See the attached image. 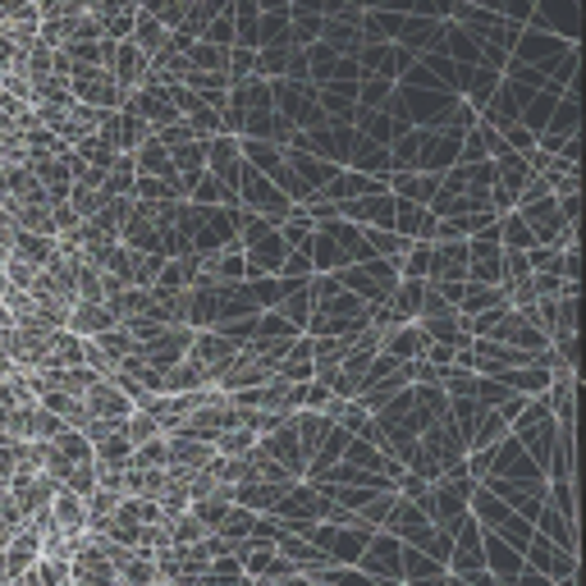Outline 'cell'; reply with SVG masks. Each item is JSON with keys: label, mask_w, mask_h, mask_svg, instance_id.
<instances>
[{"label": "cell", "mask_w": 586, "mask_h": 586, "mask_svg": "<svg viewBox=\"0 0 586 586\" xmlns=\"http://www.w3.org/2000/svg\"><path fill=\"white\" fill-rule=\"evenodd\" d=\"M522 559H527V568H537V573H541V577H550L554 586L577 582V554H568L564 545L545 541L541 531H537V537H531V545L522 550Z\"/></svg>", "instance_id": "cell-1"}, {"label": "cell", "mask_w": 586, "mask_h": 586, "mask_svg": "<svg viewBox=\"0 0 586 586\" xmlns=\"http://www.w3.org/2000/svg\"><path fill=\"white\" fill-rule=\"evenodd\" d=\"M83 413H88V422H124L134 413V403L115 380H96V386L83 390Z\"/></svg>", "instance_id": "cell-2"}, {"label": "cell", "mask_w": 586, "mask_h": 586, "mask_svg": "<svg viewBox=\"0 0 586 586\" xmlns=\"http://www.w3.org/2000/svg\"><path fill=\"white\" fill-rule=\"evenodd\" d=\"M5 491L14 495L23 522H28V518H37V514H46V508H50V495H56V481H50L46 472H33V476H10V481H5Z\"/></svg>", "instance_id": "cell-3"}, {"label": "cell", "mask_w": 586, "mask_h": 586, "mask_svg": "<svg viewBox=\"0 0 586 586\" xmlns=\"http://www.w3.org/2000/svg\"><path fill=\"white\" fill-rule=\"evenodd\" d=\"M257 449L266 453V458H275L285 472H294L298 481H302V472H308V453H302V445H298V430H294V417L279 426V430H271V436H262L257 440Z\"/></svg>", "instance_id": "cell-4"}, {"label": "cell", "mask_w": 586, "mask_h": 586, "mask_svg": "<svg viewBox=\"0 0 586 586\" xmlns=\"http://www.w3.org/2000/svg\"><path fill=\"white\" fill-rule=\"evenodd\" d=\"M380 353L394 358V363H417L426 353V335L417 330V321L413 325H390V330H380Z\"/></svg>", "instance_id": "cell-5"}, {"label": "cell", "mask_w": 586, "mask_h": 586, "mask_svg": "<svg viewBox=\"0 0 586 586\" xmlns=\"http://www.w3.org/2000/svg\"><path fill=\"white\" fill-rule=\"evenodd\" d=\"M271 376L289 380V386H308V380H312V335H298L285 353H279V363H275Z\"/></svg>", "instance_id": "cell-6"}, {"label": "cell", "mask_w": 586, "mask_h": 586, "mask_svg": "<svg viewBox=\"0 0 586 586\" xmlns=\"http://www.w3.org/2000/svg\"><path fill=\"white\" fill-rule=\"evenodd\" d=\"M115 325L119 321L111 317L106 302H73L69 317H65V330L79 335V340H92V335H101V330H115Z\"/></svg>", "instance_id": "cell-7"}, {"label": "cell", "mask_w": 586, "mask_h": 586, "mask_svg": "<svg viewBox=\"0 0 586 586\" xmlns=\"http://www.w3.org/2000/svg\"><path fill=\"white\" fill-rule=\"evenodd\" d=\"M50 518H56V527L65 531V537H83L88 531V508H83V495H73V491H56L50 495Z\"/></svg>", "instance_id": "cell-8"}, {"label": "cell", "mask_w": 586, "mask_h": 586, "mask_svg": "<svg viewBox=\"0 0 586 586\" xmlns=\"http://www.w3.org/2000/svg\"><path fill=\"white\" fill-rule=\"evenodd\" d=\"M10 257H19L23 266H33V271H42L50 257H56V239H50V234H28V229H14Z\"/></svg>", "instance_id": "cell-9"}, {"label": "cell", "mask_w": 586, "mask_h": 586, "mask_svg": "<svg viewBox=\"0 0 586 586\" xmlns=\"http://www.w3.org/2000/svg\"><path fill=\"white\" fill-rule=\"evenodd\" d=\"M88 344H92V348H96V353H101V358H106L111 367H119V363L134 353V340H129V330H124V325H115V330H101V335H92Z\"/></svg>", "instance_id": "cell-10"}, {"label": "cell", "mask_w": 586, "mask_h": 586, "mask_svg": "<svg viewBox=\"0 0 586 586\" xmlns=\"http://www.w3.org/2000/svg\"><path fill=\"white\" fill-rule=\"evenodd\" d=\"M119 499H124V495H115V491H101V486H96V491L83 499V508H88V531H101V527H106V522L115 518Z\"/></svg>", "instance_id": "cell-11"}, {"label": "cell", "mask_w": 586, "mask_h": 586, "mask_svg": "<svg viewBox=\"0 0 586 586\" xmlns=\"http://www.w3.org/2000/svg\"><path fill=\"white\" fill-rule=\"evenodd\" d=\"M252 445H257V436H252L248 426H229V430H220V436H216V453L220 458H243Z\"/></svg>", "instance_id": "cell-12"}, {"label": "cell", "mask_w": 586, "mask_h": 586, "mask_svg": "<svg viewBox=\"0 0 586 586\" xmlns=\"http://www.w3.org/2000/svg\"><path fill=\"white\" fill-rule=\"evenodd\" d=\"M124 436H129L134 445H142V440H157V436H165V430L157 426V417H151V413H142V407H134V413L124 417Z\"/></svg>", "instance_id": "cell-13"}, {"label": "cell", "mask_w": 586, "mask_h": 586, "mask_svg": "<svg viewBox=\"0 0 586 586\" xmlns=\"http://www.w3.org/2000/svg\"><path fill=\"white\" fill-rule=\"evenodd\" d=\"M65 430V422L56 413H46L42 403H33V413H28V440H56Z\"/></svg>", "instance_id": "cell-14"}, {"label": "cell", "mask_w": 586, "mask_h": 586, "mask_svg": "<svg viewBox=\"0 0 586 586\" xmlns=\"http://www.w3.org/2000/svg\"><path fill=\"white\" fill-rule=\"evenodd\" d=\"M129 468H165V436L134 445V453H129Z\"/></svg>", "instance_id": "cell-15"}, {"label": "cell", "mask_w": 586, "mask_h": 586, "mask_svg": "<svg viewBox=\"0 0 586 586\" xmlns=\"http://www.w3.org/2000/svg\"><path fill=\"white\" fill-rule=\"evenodd\" d=\"M0 522L5 527H23V514H19V504H14V495L0 486Z\"/></svg>", "instance_id": "cell-16"}, {"label": "cell", "mask_w": 586, "mask_h": 586, "mask_svg": "<svg viewBox=\"0 0 586 586\" xmlns=\"http://www.w3.org/2000/svg\"><path fill=\"white\" fill-rule=\"evenodd\" d=\"M445 586H468V582H458V577H449V582H445Z\"/></svg>", "instance_id": "cell-17"}]
</instances>
